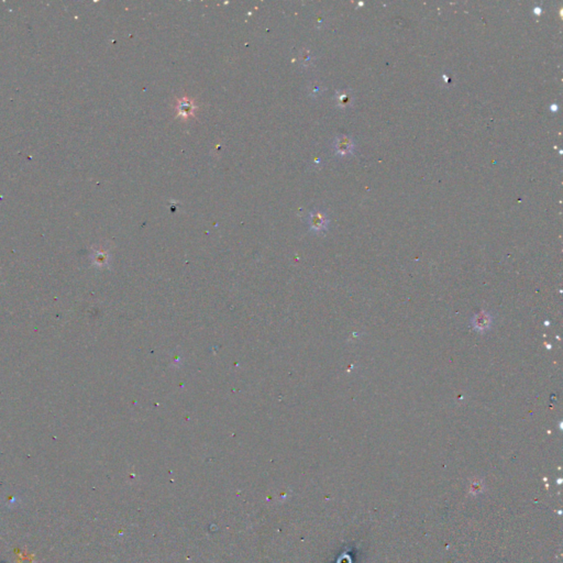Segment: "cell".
I'll return each mask as SVG.
<instances>
[{"mask_svg": "<svg viewBox=\"0 0 563 563\" xmlns=\"http://www.w3.org/2000/svg\"><path fill=\"white\" fill-rule=\"evenodd\" d=\"M334 153L338 156H352L356 150V143L354 140L349 136H340L334 140Z\"/></svg>", "mask_w": 563, "mask_h": 563, "instance_id": "7a4b0ae2", "label": "cell"}, {"mask_svg": "<svg viewBox=\"0 0 563 563\" xmlns=\"http://www.w3.org/2000/svg\"><path fill=\"white\" fill-rule=\"evenodd\" d=\"M556 108H558V107H556V104H552V107H551V110H552V112H556Z\"/></svg>", "mask_w": 563, "mask_h": 563, "instance_id": "52a82bcc", "label": "cell"}, {"mask_svg": "<svg viewBox=\"0 0 563 563\" xmlns=\"http://www.w3.org/2000/svg\"><path fill=\"white\" fill-rule=\"evenodd\" d=\"M308 222L309 227H310L314 232H324V231L328 229L329 218L322 212L314 210L309 214Z\"/></svg>", "mask_w": 563, "mask_h": 563, "instance_id": "3957f363", "label": "cell"}, {"mask_svg": "<svg viewBox=\"0 0 563 563\" xmlns=\"http://www.w3.org/2000/svg\"><path fill=\"white\" fill-rule=\"evenodd\" d=\"M352 92L349 90H341L338 94H336V104L340 108H346V107H350L351 104H352Z\"/></svg>", "mask_w": 563, "mask_h": 563, "instance_id": "5b68a950", "label": "cell"}, {"mask_svg": "<svg viewBox=\"0 0 563 563\" xmlns=\"http://www.w3.org/2000/svg\"><path fill=\"white\" fill-rule=\"evenodd\" d=\"M176 108H178V112L180 117L185 118V119L190 118V116H192V114H194V110L196 109L192 100H190V99H187V98L180 99Z\"/></svg>", "mask_w": 563, "mask_h": 563, "instance_id": "277c9868", "label": "cell"}, {"mask_svg": "<svg viewBox=\"0 0 563 563\" xmlns=\"http://www.w3.org/2000/svg\"><path fill=\"white\" fill-rule=\"evenodd\" d=\"M534 12H536L537 14H542V8L536 7V8H534Z\"/></svg>", "mask_w": 563, "mask_h": 563, "instance_id": "8992f818", "label": "cell"}, {"mask_svg": "<svg viewBox=\"0 0 563 563\" xmlns=\"http://www.w3.org/2000/svg\"><path fill=\"white\" fill-rule=\"evenodd\" d=\"M470 324L478 332L485 334L492 328L493 316L488 312H480L478 314H474L470 320Z\"/></svg>", "mask_w": 563, "mask_h": 563, "instance_id": "6da1fadb", "label": "cell"}]
</instances>
